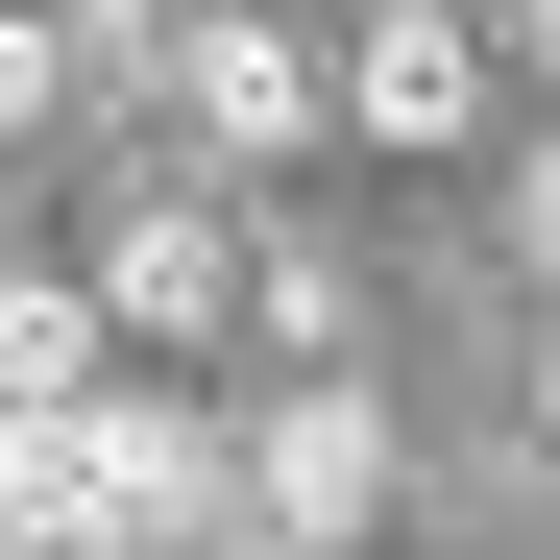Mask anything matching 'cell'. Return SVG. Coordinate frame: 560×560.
I'll use <instances>...</instances> for the list:
<instances>
[{
  "instance_id": "obj_1",
  "label": "cell",
  "mask_w": 560,
  "mask_h": 560,
  "mask_svg": "<svg viewBox=\"0 0 560 560\" xmlns=\"http://www.w3.org/2000/svg\"><path fill=\"white\" fill-rule=\"evenodd\" d=\"M244 512V439H196L171 390H73L0 439V560H171Z\"/></svg>"
},
{
  "instance_id": "obj_2",
  "label": "cell",
  "mask_w": 560,
  "mask_h": 560,
  "mask_svg": "<svg viewBox=\"0 0 560 560\" xmlns=\"http://www.w3.org/2000/svg\"><path fill=\"white\" fill-rule=\"evenodd\" d=\"M365 512H390V415L317 365V390L244 439V536H268V560H365Z\"/></svg>"
},
{
  "instance_id": "obj_3",
  "label": "cell",
  "mask_w": 560,
  "mask_h": 560,
  "mask_svg": "<svg viewBox=\"0 0 560 560\" xmlns=\"http://www.w3.org/2000/svg\"><path fill=\"white\" fill-rule=\"evenodd\" d=\"M73 293H98V341H196V317H244V244H220L196 196H122Z\"/></svg>"
},
{
  "instance_id": "obj_4",
  "label": "cell",
  "mask_w": 560,
  "mask_h": 560,
  "mask_svg": "<svg viewBox=\"0 0 560 560\" xmlns=\"http://www.w3.org/2000/svg\"><path fill=\"white\" fill-rule=\"evenodd\" d=\"M341 98H365V147H463V122H488V25L365 0V73H341Z\"/></svg>"
},
{
  "instance_id": "obj_5",
  "label": "cell",
  "mask_w": 560,
  "mask_h": 560,
  "mask_svg": "<svg viewBox=\"0 0 560 560\" xmlns=\"http://www.w3.org/2000/svg\"><path fill=\"white\" fill-rule=\"evenodd\" d=\"M171 98H196L220 147H317V49L293 25H171Z\"/></svg>"
},
{
  "instance_id": "obj_6",
  "label": "cell",
  "mask_w": 560,
  "mask_h": 560,
  "mask_svg": "<svg viewBox=\"0 0 560 560\" xmlns=\"http://www.w3.org/2000/svg\"><path fill=\"white\" fill-rule=\"evenodd\" d=\"M49 98H73V49H49V25H25V0H0V147H25V122H49Z\"/></svg>"
},
{
  "instance_id": "obj_7",
  "label": "cell",
  "mask_w": 560,
  "mask_h": 560,
  "mask_svg": "<svg viewBox=\"0 0 560 560\" xmlns=\"http://www.w3.org/2000/svg\"><path fill=\"white\" fill-rule=\"evenodd\" d=\"M25 25H49V49H171L147 0H25Z\"/></svg>"
},
{
  "instance_id": "obj_8",
  "label": "cell",
  "mask_w": 560,
  "mask_h": 560,
  "mask_svg": "<svg viewBox=\"0 0 560 560\" xmlns=\"http://www.w3.org/2000/svg\"><path fill=\"white\" fill-rule=\"evenodd\" d=\"M512 244H536V268H560V147H536V171H512Z\"/></svg>"
},
{
  "instance_id": "obj_9",
  "label": "cell",
  "mask_w": 560,
  "mask_h": 560,
  "mask_svg": "<svg viewBox=\"0 0 560 560\" xmlns=\"http://www.w3.org/2000/svg\"><path fill=\"white\" fill-rule=\"evenodd\" d=\"M536 415H560V341H536Z\"/></svg>"
},
{
  "instance_id": "obj_10",
  "label": "cell",
  "mask_w": 560,
  "mask_h": 560,
  "mask_svg": "<svg viewBox=\"0 0 560 560\" xmlns=\"http://www.w3.org/2000/svg\"><path fill=\"white\" fill-rule=\"evenodd\" d=\"M536 25H560V0H536Z\"/></svg>"
}]
</instances>
